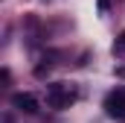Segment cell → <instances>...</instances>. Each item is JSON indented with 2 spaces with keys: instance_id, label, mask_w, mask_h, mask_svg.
Listing matches in <instances>:
<instances>
[{
  "instance_id": "cell-1",
  "label": "cell",
  "mask_w": 125,
  "mask_h": 123,
  "mask_svg": "<svg viewBox=\"0 0 125 123\" xmlns=\"http://www.w3.org/2000/svg\"><path fill=\"white\" fill-rule=\"evenodd\" d=\"M79 100V91H76V85L73 82H55V85H50V91H47V106L50 108H70L73 103Z\"/></svg>"
},
{
  "instance_id": "cell-2",
  "label": "cell",
  "mask_w": 125,
  "mask_h": 123,
  "mask_svg": "<svg viewBox=\"0 0 125 123\" xmlns=\"http://www.w3.org/2000/svg\"><path fill=\"white\" fill-rule=\"evenodd\" d=\"M105 111L116 120H125V91H111L105 97Z\"/></svg>"
},
{
  "instance_id": "cell-3",
  "label": "cell",
  "mask_w": 125,
  "mask_h": 123,
  "mask_svg": "<svg viewBox=\"0 0 125 123\" xmlns=\"http://www.w3.org/2000/svg\"><path fill=\"white\" fill-rule=\"evenodd\" d=\"M12 106L18 111H23V114H35L41 108V103H38L35 94H12Z\"/></svg>"
},
{
  "instance_id": "cell-4",
  "label": "cell",
  "mask_w": 125,
  "mask_h": 123,
  "mask_svg": "<svg viewBox=\"0 0 125 123\" xmlns=\"http://www.w3.org/2000/svg\"><path fill=\"white\" fill-rule=\"evenodd\" d=\"M114 53H125V32H119V38H116V44H114Z\"/></svg>"
}]
</instances>
